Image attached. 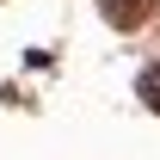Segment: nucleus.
I'll list each match as a JSON object with an SVG mask.
<instances>
[{
  "label": "nucleus",
  "mask_w": 160,
  "mask_h": 160,
  "mask_svg": "<svg viewBox=\"0 0 160 160\" xmlns=\"http://www.w3.org/2000/svg\"><path fill=\"white\" fill-rule=\"evenodd\" d=\"M142 99H148V111H160V62L142 74Z\"/></svg>",
  "instance_id": "f03ea898"
},
{
  "label": "nucleus",
  "mask_w": 160,
  "mask_h": 160,
  "mask_svg": "<svg viewBox=\"0 0 160 160\" xmlns=\"http://www.w3.org/2000/svg\"><path fill=\"white\" fill-rule=\"evenodd\" d=\"M105 19L117 25V31H136L148 19V0H105Z\"/></svg>",
  "instance_id": "f257e3e1"
}]
</instances>
